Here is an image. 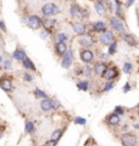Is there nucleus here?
Here are the masks:
<instances>
[{"mask_svg":"<svg viewBox=\"0 0 139 146\" xmlns=\"http://www.w3.org/2000/svg\"><path fill=\"white\" fill-rule=\"evenodd\" d=\"M25 23L30 26L33 30H38L42 26V20L37 15H30L28 18H25Z\"/></svg>","mask_w":139,"mask_h":146,"instance_id":"obj_2","label":"nucleus"},{"mask_svg":"<svg viewBox=\"0 0 139 146\" xmlns=\"http://www.w3.org/2000/svg\"><path fill=\"white\" fill-rule=\"evenodd\" d=\"M102 75H103V78L107 80L114 79L115 76H117V71H116L115 69H107Z\"/></svg>","mask_w":139,"mask_h":146,"instance_id":"obj_11","label":"nucleus"},{"mask_svg":"<svg viewBox=\"0 0 139 146\" xmlns=\"http://www.w3.org/2000/svg\"><path fill=\"white\" fill-rule=\"evenodd\" d=\"M75 123H77V124H85L86 123V120H85L84 118H80V117H77L76 119H75Z\"/></svg>","mask_w":139,"mask_h":146,"instance_id":"obj_31","label":"nucleus"},{"mask_svg":"<svg viewBox=\"0 0 139 146\" xmlns=\"http://www.w3.org/2000/svg\"><path fill=\"white\" fill-rule=\"evenodd\" d=\"M35 130V125L32 121H26L25 123V132L26 133H32Z\"/></svg>","mask_w":139,"mask_h":146,"instance_id":"obj_23","label":"nucleus"},{"mask_svg":"<svg viewBox=\"0 0 139 146\" xmlns=\"http://www.w3.org/2000/svg\"><path fill=\"white\" fill-rule=\"evenodd\" d=\"M105 70H107V66H105L104 63H102V62H99V63H97V64L95 66V72L97 73V74L102 75Z\"/></svg>","mask_w":139,"mask_h":146,"instance_id":"obj_18","label":"nucleus"},{"mask_svg":"<svg viewBox=\"0 0 139 146\" xmlns=\"http://www.w3.org/2000/svg\"><path fill=\"white\" fill-rule=\"evenodd\" d=\"M42 12L43 15L46 17H50V15H55L57 13H59V8L55 6V3H46L42 7Z\"/></svg>","mask_w":139,"mask_h":146,"instance_id":"obj_3","label":"nucleus"},{"mask_svg":"<svg viewBox=\"0 0 139 146\" xmlns=\"http://www.w3.org/2000/svg\"><path fill=\"white\" fill-rule=\"evenodd\" d=\"M132 64L129 63V62H126V63H124V67H123V71L125 73H130V71H132Z\"/></svg>","mask_w":139,"mask_h":146,"instance_id":"obj_26","label":"nucleus"},{"mask_svg":"<svg viewBox=\"0 0 139 146\" xmlns=\"http://www.w3.org/2000/svg\"><path fill=\"white\" fill-rule=\"evenodd\" d=\"M55 20H51V19H45V20L42 22V26L48 31L52 30V29L55 27Z\"/></svg>","mask_w":139,"mask_h":146,"instance_id":"obj_13","label":"nucleus"},{"mask_svg":"<svg viewBox=\"0 0 139 146\" xmlns=\"http://www.w3.org/2000/svg\"><path fill=\"white\" fill-rule=\"evenodd\" d=\"M61 135H62V130H55V132L52 133V135H51V140L58 142V141L60 140Z\"/></svg>","mask_w":139,"mask_h":146,"instance_id":"obj_25","label":"nucleus"},{"mask_svg":"<svg viewBox=\"0 0 139 146\" xmlns=\"http://www.w3.org/2000/svg\"><path fill=\"white\" fill-rule=\"evenodd\" d=\"M72 61H73V54L71 50H69V51H65V54H64V58H63V60H62V67L67 69V68L71 67V64H72Z\"/></svg>","mask_w":139,"mask_h":146,"instance_id":"obj_5","label":"nucleus"},{"mask_svg":"<svg viewBox=\"0 0 139 146\" xmlns=\"http://www.w3.org/2000/svg\"><path fill=\"white\" fill-rule=\"evenodd\" d=\"M12 57L15 59V60L18 61H22L24 60V58L26 57V54H25V51L23 50V49H20V48H16L14 51H13L12 54Z\"/></svg>","mask_w":139,"mask_h":146,"instance_id":"obj_9","label":"nucleus"},{"mask_svg":"<svg viewBox=\"0 0 139 146\" xmlns=\"http://www.w3.org/2000/svg\"><path fill=\"white\" fill-rule=\"evenodd\" d=\"M121 37L123 38V40L126 42L129 46H135V45H136V40L134 39L133 36H130V35H128V34H122Z\"/></svg>","mask_w":139,"mask_h":146,"instance_id":"obj_17","label":"nucleus"},{"mask_svg":"<svg viewBox=\"0 0 139 146\" xmlns=\"http://www.w3.org/2000/svg\"><path fill=\"white\" fill-rule=\"evenodd\" d=\"M135 0H126V7H130L134 3Z\"/></svg>","mask_w":139,"mask_h":146,"instance_id":"obj_41","label":"nucleus"},{"mask_svg":"<svg viewBox=\"0 0 139 146\" xmlns=\"http://www.w3.org/2000/svg\"><path fill=\"white\" fill-rule=\"evenodd\" d=\"M79 44L82 45V46H84V47H90L94 45L95 43V40H94V38L90 36V35H84V36H82L79 38Z\"/></svg>","mask_w":139,"mask_h":146,"instance_id":"obj_7","label":"nucleus"},{"mask_svg":"<svg viewBox=\"0 0 139 146\" xmlns=\"http://www.w3.org/2000/svg\"><path fill=\"white\" fill-rule=\"evenodd\" d=\"M23 76H24L25 81H27V82H32V81H33V76L30 75V73H24V75H23Z\"/></svg>","mask_w":139,"mask_h":146,"instance_id":"obj_32","label":"nucleus"},{"mask_svg":"<svg viewBox=\"0 0 139 146\" xmlns=\"http://www.w3.org/2000/svg\"><path fill=\"white\" fill-rule=\"evenodd\" d=\"M123 112H124V110H123L122 107H116L114 110L115 115H123Z\"/></svg>","mask_w":139,"mask_h":146,"instance_id":"obj_33","label":"nucleus"},{"mask_svg":"<svg viewBox=\"0 0 139 146\" xmlns=\"http://www.w3.org/2000/svg\"><path fill=\"white\" fill-rule=\"evenodd\" d=\"M72 26H73L74 32H75L76 34H78V35H84L85 32H86V27H85V25L82 24V23H79V22H75V23H73Z\"/></svg>","mask_w":139,"mask_h":146,"instance_id":"obj_10","label":"nucleus"},{"mask_svg":"<svg viewBox=\"0 0 139 146\" xmlns=\"http://www.w3.org/2000/svg\"><path fill=\"white\" fill-rule=\"evenodd\" d=\"M130 91V85L128 84V83H126L125 84V86H124V93H127V92Z\"/></svg>","mask_w":139,"mask_h":146,"instance_id":"obj_38","label":"nucleus"},{"mask_svg":"<svg viewBox=\"0 0 139 146\" xmlns=\"http://www.w3.org/2000/svg\"><path fill=\"white\" fill-rule=\"evenodd\" d=\"M55 51H57L58 55H64L65 51H67V45H65V43L58 42V44L55 45Z\"/></svg>","mask_w":139,"mask_h":146,"instance_id":"obj_15","label":"nucleus"},{"mask_svg":"<svg viewBox=\"0 0 139 146\" xmlns=\"http://www.w3.org/2000/svg\"><path fill=\"white\" fill-rule=\"evenodd\" d=\"M40 107L43 111H49L50 109H52V104H51V100L49 99H43L42 103H40Z\"/></svg>","mask_w":139,"mask_h":146,"instance_id":"obj_16","label":"nucleus"},{"mask_svg":"<svg viewBox=\"0 0 139 146\" xmlns=\"http://www.w3.org/2000/svg\"><path fill=\"white\" fill-rule=\"evenodd\" d=\"M22 63H23V67H24L25 69H27V70H33V71H36V67L34 66L33 61L30 60V58L25 57L24 60L22 61Z\"/></svg>","mask_w":139,"mask_h":146,"instance_id":"obj_14","label":"nucleus"},{"mask_svg":"<svg viewBox=\"0 0 139 146\" xmlns=\"http://www.w3.org/2000/svg\"><path fill=\"white\" fill-rule=\"evenodd\" d=\"M92 58H94V55H92V52L89 51V50H84L80 54V59L84 61V62H90L92 60Z\"/></svg>","mask_w":139,"mask_h":146,"instance_id":"obj_12","label":"nucleus"},{"mask_svg":"<svg viewBox=\"0 0 139 146\" xmlns=\"http://www.w3.org/2000/svg\"><path fill=\"white\" fill-rule=\"evenodd\" d=\"M1 62H2V56L0 55V63H1Z\"/></svg>","mask_w":139,"mask_h":146,"instance_id":"obj_43","label":"nucleus"},{"mask_svg":"<svg viewBox=\"0 0 139 146\" xmlns=\"http://www.w3.org/2000/svg\"><path fill=\"white\" fill-rule=\"evenodd\" d=\"M57 38H58V40H59V42H62V43H65V42H67V35H65V34H63V33L58 34Z\"/></svg>","mask_w":139,"mask_h":146,"instance_id":"obj_29","label":"nucleus"},{"mask_svg":"<svg viewBox=\"0 0 139 146\" xmlns=\"http://www.w3.org/2000/svg\"><path fill=\"white\" fill-rule=\"evenodd\" d=\"M45 144H46V145H55V144H57V142H55V141H53V140H51V141L46 142Z\"/></svg>","mask_w":139,"mask_h":146,"instance_id":"obj_39","label":"nucleus"},{"mask_svg":"<svg viewBox=\"0 0 139 146\" xmlns=\"http://www.w3.org/2000/svg\"><path fill=\"white\" fill-rule=\"evenodd\" d=\"M5 131H6V128H5L3 125H0V140L2 139V136H3V134H5Z\"/></svg>","mask_w":139,"mask_h":146,"instance_id":"obj_35","label":"nucleus"},{"mask_svg":"<svg viewBox=\"0 0 139 146\" xmlns=\"http://www.w3.org/2000/svg\"><path fill=\"white\" fill-rule=\"evenodd\" d=\"M109 124H111V125H116V124H119V122H120V118H119V116L117 115H112V116L109 117Z\"/></svg>","mask_w":139,"mask_h":146,"instance_id":"obj_21","label":"nucleus"},{"mask_svg":"<svg viewBox=\"0 0 139 146\" xmlns=\"http://www.w3.org/2000/svg\"><path fill=\"white\" fill-rule=\"evenodd\" d=\"M51 104H52V108H58V107L60 106V103H59L58 100H52Z\"/></svg>","mask_w":139,"mask_h":146,"instance_id":"obj_37","label":"nucleus"},{"mask_svg":"<svg viewBox=\"0 0 139 146\" xmlns=\"http://www.w3.org/2000/svg\"><path fill=\"white\" fill-rule=\"evenodd\" d=\"M100 57H101V59H104V60H107V59L109 58V57H108V55H101Z\"/></svg>","mask_w":139,"mask_h":146,"instance_id":"obj_42","label":"nucleus"},{"mask_svg":"<svg viewBox=\"0 0 139 146\" xmlns=\"http://www.w3.org/2000/svg\"><path fill=\"white\" fill-rule=\"evenodd\" d=\"M34 95H35V97L36 98H46L47 97V94H46L45 92H42V90H39V88H36V90L34 91Z\"/></svg>","mask_w":139,"mask_h":146,"instance_id":"obj_24","label":"nucleus"},{"mask_svg":"<svg viewBox=\"0 0 139 146\" xmlns=\"http://www.w3.org/2000/svg\"><path fill=\"white\" fill-rule=\"evenodd\" d=\"M77 87L79 90H83V91H87L88 90V83L87 82H80L77 84Z\"/></svg>","mask_w":139,"mask_h":146,"instance_id":"obj_27","label":"nucleus"},{"mask_svg":"<svg viewBox=\"0 0 139 146\" xmlns=\"http://www.w3.org/2000/svg\"><path fill=\"white\" fill-rule=\"evenodd\" d=\"M112 87H113V83H108L107 85L104 86V91H107V92L110 91Z\"/></svg>","mask_w":139,"mask_h":146,"instance_id":"obj_36","label":"nucleus"},{"mask_svg":"<svg viewBox=\"0 0 139 146\" xmlns=\"http://www.w3.org/2000/svg\"><path fill=\"white\" fill-rule=\"evenodd\" d=\"M0 30L3 31V32H7V26H6V23L3 22V21H0Z\"/></svg>","mask_w":139,"mask_h":146,"instance_id":"obj_34","label":"nucleus"},{"mask_svg":"<svg viewBox=\"0 0 139 146\" xmlns=\"http://www.w3.org/2000/svg\"><path fill=\"white\" fill-rule=\"evenodd\" d=\"M116 47H117L116 42L111 44V46H110V48H109V55H113V54H114L115 50H116Z\"/></svg>","mask_w":139,"mask_h":146,"instance_id":"obj_28","label":"nucleus"},{"mask_svg":"<svg viewBox=\"0 0 139 146\" xmlns=\"http://www.w3.org/2000/svg\"><path fill=\"white\" fill-rule=\"evenodd\" d=\"M113 40V34L111 32H105L100 36V42L102 45H109Z\"/></svg>","mask_w":139,"mask_h":146,"instance_id":"obj_8","label":"nucleus"},{"mask_svg":"<svg viewBox=\"0 0 139 146\" xmlns=\"http://www.w3.org/2000/svg\"><path fill=\"white\" fill-rule=\"evenodd\" d=\"M121 141L123 143V145H126V146H133L136 144V137L132 135V134H124L122 135Z\"/></svg>","mask_w":139,"mask_h":146,"instance_id":"obj_4","label":"nucleus"},{"mask_svg":"<svg viewBox=\"0 0 139 146\" xmlns=\"http://www.w3.org/2000/svg\"><path fill=\"white\" fill-rule=\"evenodd\" d=\"M94 30L96 32H104L105 31V24L101 21H98L96 23H94Z\"/></svg>","mask_w":139,"mask_h":146,"instance_id":"obj_20","label":"nucleus"},{"mask_svg":"<svg viewBox=\"0 0 139 146\" xmlns=\"http://www.w3.org/2000/svg\"><path fill=\"white\" fill-rule=\"evenodd\" d=\"M0 88L6 93H10L13 91V84L12 80L7 75H2L0 78Z\"/></svg>","mask_w":139,"mask_h":146,"instance_id":"obj_1","label":"nucleus"},{"mask_svg":"<svg viewBox=\"0 0 139 146\" xmlns=\"http://www.w3.org/2000/svg\"><path fill=\"white\" fill-rule=\"evenodd\" d=\"M71 14H72V17H78L80 15V10H79V7L77 5H73L71 7Z\"/></svg>","mask_w":139,"mask_h":146,"instance_id":"obj_22","label":"nucleus"},{"mask_svg":"<svg viewBox=\"0 0 139 146\" xmlns=\"http://www.w3.org/2000/svg\"><path fill=\"white\" fill-rule=\"evenodd\" d=\"M111 25H112V27L114 29L115 31H119V32H123L124 29H125V26H124V23L122 22L120 19L117 18H112L111 19Z\"/></svg>","mask_w":139,"mask_h":146,"instance_id":"obj_6","label":"nucleus"},{"mask_svg":"<svg viewBox=\"0 0 139 146\" xmlns=\"http://www.w3.org/2000/svg\"><path fill=\"white\" fill-rule=\"evenodd\" d=\"M84 71H85V74H86V75H89V74H90V68H84Z\"/></svg>","mask_w":139,"mask_h":146,"instance_id":"obj_40","label":"nucleus"},{"mask_svg":"<svg viewBox=\"0 0 139 146\" xmlns=\"http://www.w3.org/2000/svg\"><path fill=\"white\" fill-rule=\"evenodd\" d=\"M95 8H96V11H97V13L99 15H103L105 13V8H104V6L102 5L101 1L95 2Z\"/></svg>","mask_w":139,"mask_h":146,"instance_id":"obj_19","label":"nucleus"},{"mask_svg":"<svg viewBox=\"0 0 139 146\" xmlns=\"http://www.w3.org/2000/svg\"><path fill=\"white\" fill-rule=\"evenodd\" d=\"M43 1H45V0H43Z\"/></svg>","mask_w":139,"mask_h":146,"instance_id":"obj_45","label":"nucleus"},{"mask_svg":"<svg viewBox=\"0 0 139 146\" xmlns=\"http://www.w3.org/2000/svg\"><path fill=\"white\" fill-rule=\"evenodd\" d=\"M2 62H3V61H2ZM11 64H12V63H11V61H10V60H6L5 62H3V69H5V70L11 69Z\"/></svg>","mask_w":139,"mask_h":146,"instance_id":"obj_30","label":"nucleus"},{"mask_svg":"<svg viewBox=\"0 0 139 146\" xmlns=\"http://www.w3.org/2000/svg\"><path fill=\"white\" fill-rule=\"evenodd\" d=\"M138 113H139V109H138Z\"/></svg>","mask_w":139,"mask_h":146,"instance_id":"obj_44","label":"nucleus"}]
</instances>
